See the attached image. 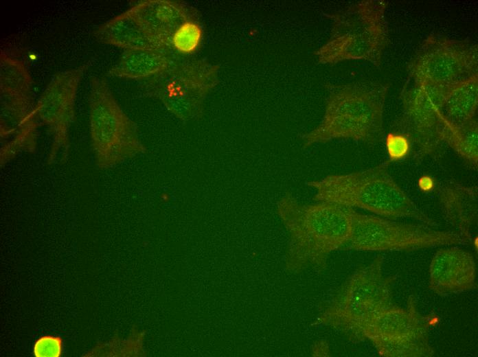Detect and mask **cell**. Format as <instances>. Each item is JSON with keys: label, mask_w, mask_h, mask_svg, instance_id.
Segmentation results:
<instances>
[{"label": "cell", "mask_w": 478, "mask_h": 357, "mask_svg": "<svg viewBox=\"0 0 478 357\" xmlns=\"http://www.w3.org/2000/svg\"><path fill=\"white\" fill-rule=\"evenodd\" d=\"M351 209L330 202L304 204L289 192L282 196L277 213L288 235L286 270H323L329 255L350 240Z\"/></svg>", "instance_id": "1"}, {"label": "cell", "mask_w": 478, "mask_h": 357, "mask_svg": "<svg viewBox=\"0 0 478 357\" xmlns=\"http://www.w3.org/2000/svg\"><path fill=\"white\" fill-rule=\"evenodd\" d=\"M389 165L387 161L366 170L330 174L306 184L315 190L313 198L317 202L333 203L387 218H409L437 227L398 185L389 172Z\"/></svg>", "instance_id": "2"}, {"label": "cell", "mask_w": 478, "mask_h": 357, "mask_svg": "<svg viewBox=\"0 0 478 357\" xmlns=\"http://www.w3.org/2000/svg\"><path fill=\"white\" fill-rule=\"evenodd\" d=\"M388 87L374 82L329 86L323 118L317 126L301 135L303 146L343 139L372 144L380 141L385 134Z\"/></svg>", "instance_id": "3"}, {"label": "cell", "mask_w": 478, "mask_h": 357, "mask_svg": "<svg viewBox=\"0 0 478 357\" xmlns=\"http://www.w3.org/2000/svg\"><path fill=\"white\" fill-rule=\"evenodd\" d=\"M383 257L355 270L343 284L317 318V323L330 327L353 343L362 341L365 325L393 305L394 276L383 271Z\"/></svg>", "instance_id": "4"}, {"label": "cell", "mask_w": 478, "mask_h": 357, "mask_svg": "<svg viewBox=\"0 0 478 357\" xmlns=\"http://www.w3.org/2000/svg\"><path fill=\"white\" fill-rule=\"evenodd\" d=\"M387 2L361 1L334 14L329 39L315 52L317 62L334 65L348 60H364L377 67L387 45L388 30L385 18Z\"/></svg>", "instance_id": "5"}, {"label": "cell", "mask_w": 478, "mask_h": 357, "mask_svg": "<svg viewBox=\"0 0 478 357\" xmlns=\"http://www.w3.org/2000/svg\"><path fill=\"white\" fill-rule=\"evenodd\" d=\"M39 124L32 94V79L20 60L0 54V165L36 147Z\"/></svg>", "instance_id": "6"}, {"label": "cell", "mask_w": 478, "mask_h": 357, "mask_svg": "<svg viewBox=\"0 0 478 357\" xmlns=\"http://www.w3.org/2000/svg\"><path fill=\"white\" fill-rule=\"evenodd\" d=\"M89 106L91 142L98 168H111L146 152L136 123L120 107L104 78H90Z\"/></svg>", "instance_id": "7"}, {"label": "cell", "mask_w": 478, "mask_h": 357, "mask_svg": "<svg viewBox=\"0 0 478 357\" xmlns=\"http://www.w3.org/2000/svg\"><path fill=\"white\" fill-rule=\"evenodd\" d=\"M220 65L206 60H174L163 71L146 80L144 93L160 100L183 121L201 116L204 102L219 82Z\"/></svg>", "instance_id": "8"}, {"label": "cell", "mask_w": 478, "mask_h": 357, "mask_svg": "<svg viewBox=\"0 0 478 357\" xmlns=\"http://www.w3.org/2000/svg\"><path fill=\"white\" fill-rule=\"evenodd\" d=\"M351 234L345 247L359 251H405L468 243L453 231L405 223L351 209Z\"/></svg>", "instance_id": "9"}, {"label": "cell", "mask_w": 478, "mask_h": 357, "mask_svg": "<svg viewBox=\"0 0 478 357\" xmlns=\"http://www.w3.org/2000/svg\"><path fill=\"white\" fill-rule=\"evenodd\" d=\"M429 326L411 295L405 308L393 304L376 315L364 327L362 341H369L383 357H431Z\"/></svg>", "instance_id": "10"}, {"label": "cell", "mask_w": 478, "mask_h": 357, "mask_svg": "<svg viewBox=\"0 0 478 357\" xmlns=\"http://www.w3.org/2000/svg\"><path fill=\"white\" fill-rule=\"evenodd\" d=\"M477 47L446 37L429 36L408 67L415 83L448 87L477 75Z\"/></svg>", "instance_id": "11"}, {"label": "cell", "mask_w": 478, "mask_h": 357, "mask_svg": "<svg viewBox=\"0 0 478 357\" xmlns=\"http://www.w3.org/2000/svg\"><path fill=\"white\" fill-rule=\"evenodd\" d=\"M88 65L56 73L35 104L39 126H46L52 143L47 163L57 159L65 163L70 148L69 128L75 117V102L79 83Z\"/></svg>", "instance_id": "12"}, {"label": "cell", "mask_w": 478, "mask_h": 357, "mask_svg": "<svg viewBox=\"0 0 478 357\" xmlns=\"http://www.w3.org/2000/svg\"><path fill=\"white\" fill-rule=\"evenodd\" d=\"M411 82L401 93L402 114L393 132L407 135L415 156L421 159L433 155L442 144L437 137L439 117L449 86Z\"/></svg>", "instance_id": "13"}, {"label": "cell", "mask_w": 478, "mask_h": 357, "mask_svg": "<svg viewBox=\"0 0 478 357\" xmlns=\"http://www.w3.org/2000/svg\"><path fill=\"white\" fill-rule=\"evenodd\" d=\"M429 288L441 296L456 295L476 287V264L473 255L457 246L440 249L429 266Z\"/></svg>", "instance_id": "14"}, {"label": "cell", "mask_w": 478, "mask_h": 357, "mask_svg": "<svg viewBox=\"0 0 478 357\" xmlns=\"http://www.w3.org/2000/svg\"><path fill=\"white\" fill-rule=\"evenodd\" d=\"M128 11L155 45L170 51L172 37L184 22L196 19L195 11L185 3L170 0H147Z\"/></svg>", "instance_id": "15"}, {"label": "cell", "mask_w": 478, "mask_h": 357, "mask_svg": "<svg viewBox=\"0 0 478 357\" xmlns=\"http://www.w3.org/2000/svg\"><path fill=\"white\" fill-rule=\"evenodd\" d=\"M437 193L444 219L471 244L472 227L477 218V187L448 181L438 186Z\"/></svg>", "instance_id": "16"}, {"label": "cell", "mask_w": 478, "mask_h": 357, "mask_svg": "<svg viewBox=\"0 0 478 357\" xmlns=\"http://www.w3.org/2000/svg\"><path fill=\"white\" fill-rule=\"evenodd\" d=\"M174 60L168 50L126 49L109 74L121 78L146 80L163 71Z\"/></svg>", "instance_id": "17"}, {"label": "cell", "mask_w": 478, "mask_h": 357, "mask_svg": "<svg viewBox=\"0 0 478 357\" xmlns=\"http://www.w3.org/2000/svg\"><path fill=\"white\" fill-rule=\"evenodd\" d=\"M102 43L126 49H159L127 10L101 25L94 32ZM162 50V49H161Z\"/></svg>", "instance_id": "18"}, {"label": "cell", "mask_w": 478, "mask_h": 357, "mask_svg": "<svg viewBox=\"0 0 478 357\" xmlns=\"http://www.w3.org/2000/svg\"><path fill=\"white\" fill-rule=\"evenodd\" d=\"M437 137L474 168L478 164V124L476 118L463 124H454L439 117Z\"/></svg>", "instance_id": "19"}, {"label": "cell", "mask_w": 478, "mask_h": 357, "mask_svg": "<svg viewBox=\"0 0 478 357\" xmlns=\"http://www.w3.org/2000/svg\"><path fill=\"white\" fill-rule=\"evenodd\" d=\"M478 104V78L475 75L448 87L442 115L454 124H463L475 117Z\"/></svg>", "instance_id": "20"}, {"label": "cell", "mask_w": 478, "mask_h": 357, "mask_svg": "<svg viewBox=\"0 0 478 357\" xmlns=\"http://www.w3.org/2000/svg\"><path fill=\"white\" fill-rule=\"evenodd\" d=\"M203 30L196 19L188 20L182 23L174 32L171 47L183 54L195 52L203 40Z\"/></svg>", "instance_id": "21"}, {"label": "cell", "mask_w": 478, "mask_h": 357, "mask_svg": "<svg viewBox=\"0 0 478 357\" xmlns=\"http://www.w3.org/2000/svg\"><path fill=\"white\" fill-rule=\"evenodd\" d=\"M386 148L389 157L388 161L390 163L405 158L412 150L409 137L398 132H391L387 135Z\"/></svg>", "instance_id": "22"}, {"label": "cell", "mask_w": 478, "mask_h": 357, "mask_svg": "<svg viewBox=\"0 0 478 357\" xmlns=\"http://www.w3.org/2000/svg\"><path fill=\"white\" fill-rule=\"evenodd\" d=\"M62 351V339L57 336H42L36 339L33 347L36 357H60Z\"/></svg>", "instance_id": "23"}, {"label": "cell", "mask_w": 478, "mask_h": 357, "mask_svg": "<svg viewBox=\"0 0 478 357\" xmlns=\"http://www.w3.org/2000/svg\"><path fill=\"white\" fill-rule=\"evenodd\" d=\"M418 184L421 190L425 192L431 191V189H433L435 185L433 178L427 176L421 177L419 180Z\"/></svg>", "instance_id": "24"}]
</instances>
